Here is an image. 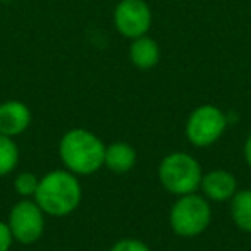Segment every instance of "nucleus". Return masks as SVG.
Returning a JSON list of instances; mask_svg holds the SVG:
<instances>
[{
  "label": "nucleus",
  "mask_w": 251,
  "mask_h": 251,
  "mask_svg": "<svg viewBox=\"0 0 251 251\" xmlns=\"http://www.w3.org/2000/svg\"><path fill=\"white\" fill-rule=\"evenodd\" d=\"M201 189L213 201H226L236 195L237 181L229 171L215 169L201 177Z\"/></svg>",
  "instance_id": "obj_9"
},
{
  "label": "nucleus",
  "mask_w": 251,
  "mask_h": 251,
  "mask_svg": "<svg viewBox=\"0 0 251 251\" xmlns=\"http://www.w3.org/2000/svg\"><path fill=\"white\" fill-rule=\"evenodd\" d=\"M59 153L67 171L90 176L103 165L105 145L88 129H71L60 140Z\"/></svg>",
  "instance_id": "obj_2"
},
{
  "label": "nucleus",
  "mask_w": 251,
  "mask_h": 251,
  "mask_svg": "<svg viewBox=\"0 0 251 251\" xmlns=\"http://www.w3.org/2000/svg\"><path fill=\"white\" fill-rule=\"evenodd\" d=\"M244 158H246V164L251 167V134L248 136L246 143H244Z\"/></svg>",
  "instance_id": "obj_17"
},
{
  "label": "nucleus",
  "mask_w": 251,
  "mask_h": 251,
  "mask_svg": "<svg viewBox=\"0 0 251 251\" xmlns=\"http://www.w3.org/2000/svg\"><path fill=\"white\" fill-rule=\"evenodd\" d=\"M19 162V150L12 138L0 134V177L11 174Z\"/></svg>",
  "instance_id": "obj_13"
},
{
  "label": "nucleus",
  "mask_w": 251,
  "mask_h": 251,
  "mask_svg": "<svg viewBox=\"0 0 251 251\" xmlns=\"http://www.w3.org/2000/svg\"><path fill=\"white\" fill-rule=\"evenodd\" d=\"M129 59L138 69H151L158 64L160 60V49L158 43L150 36H140L134 38L129 49Z\"/></svg>",
  "instance_id": "obj_10"
},
{
  "label": "nucleus",
  "mask_w": 251,
  "mask_h": 251,
  "mask_svg": "<svg viewBox=\"0 0 251 251\" xmlns=\"http://www.w3.org/2000/svg\"><path fill=\"white\" fill-rule=\"evenodd\" d=\"M31 124V110L28 105L18 100H7L0 103V134L18 136L25 133Z\"/></svg>",
  "instance_id": "obj_8"
},
{
  "label": "nucleus",
  "mask_w": 251,
  "mask_h": 251,
  "mask_svg": "<svg viewBox=\"0 0 251 251\" xmlns=\"http://www.w3.org/2000/svg\"><path fill=\"white\" fill-rule=\"evenodd\" d=\"M9 227L16 241L23 244H33L42 237L45 230V213L36 201L23 200L12 206Z\"/></svg>",
  "instance_id": "obj_6"
},
{
  "label": "nucleus",
  "mask_w": 251,
  "mask_h": 251,
  "mask_svg": "<svg viewBox=\"0 0 251 251\" xmlns=\"http://www.w3.org/2000/svg\"><path fill=\"white\" fill-rule=\"evenodd\" d=\"M212 220V210L205 198L184 195L174 203L171 210V226L177 236L193 237L201 234Z\"/></svg>",
  "instance_id": "obj_4"
},
{
  "label": "nucleus",
  "mask_w": 251,
  "mask_h": 251,
  "mask_svg": "<svg viewBox=\"0 0 251 251\" xmlns=\"http://www.w3.org/2000/svg\"><path fill=\"white\" fill-rule=\"evenodd\" d=\"M35 201L43 213L66 217L77 208L81 201V184L71 171H52L40 179Z\"/></svg>",
  "instance_id": "obj_1"
},
{
  "label": "nucleus",
  "mask_w": 251,
  "mask_h": 251,
  "mask_svg": "<svg viewBox=\"0 0 251 251\" xmlns=\"http://www.w3.org/2000/svg\"><path fill=\"white\" fill-rule=\"evenodd\" d=\"M136 164V151L131 145L124 141L112 143L110 147H105L103 165H107L115 174H126Z\"/></svg>",
  "instance_id": "obj_11"
},
{
  "label": "nucleus",
  "mask_w": 251,
  "mask_h": 251,
  "mask_svg": "<svg viewBox=\"0 0 251 251\" xmlns=\"http://www.w3.org/2000/svg\"><path fill=\"white\" fill-rule=\"evenodd\" d=\"M230 213L241 230L251 232V189L239 191L230 198Z\"/></svg>",
  "instance_id": "obj_12"
},
{
  "label": "nucleus",
  "mask_w": 251,
  "mask_h": 251,
  "mask_svg": "<svg viewBox=\"0 0 251 251\" xmlns=\"http://www.w3.org/2000/svg\"><path fill=\"white\" fill-rule=\"evenodd\" d=\"M158 177L169 193L184 196L191 195L200 188L203 174L195 157L184 151H176L162 160L158 167Z\"/></svg>",
  "instance_id": "obj_3"
},
{
  "label": "nucleus",
  "mask_w": 251,
  "mask_h": 251,
  "mask_svg": "<svg viewBox=\"0 0 251 251\" xmlns=\"http://www.w3.org/2000/svg\"><path fill=\"white\" fill-rule=\"evenodd\" d=\"M110 251H150V248L140 239H133V237H127V239H121L112 246Z\"/></svg>",
  "instance_id": "obj_15"
},
{
  "label": "nucleus",
  "mask_w": 251,
  "mask_h": 251,
  "mask_svg": "<svg viewBox=\"0 0 251 251\" xmlns=\"http://www.w3.org/2000/svg\"><path fill=\"white\" fill-rule=\"evenodd\" d=\"M40 179L35 174H29V172H23L16 177L14 181V189L18 191V195L21 196H35L36 189H38Z\"/></svg>",
  "instance_id": "obj_14"
},
{
  "label": "nucleus",
  "mask_w": 251,
  "mask_h": 251,
  "mask_svg": "<svg viewBox=\"0 0 251 251\" xmlns=\"http://www.w3.org/2000/svg\"><path fill=\"white\" fill-rule=\"evenodd\" d=\"M12 241H14V236H12L9 224L0 222V251H9Z\"/></svg>",
  "instance_id": "obj_16"
},
{
  "label": "nucleus",
  "mask_w": 251,
  "mask_h": 251,
  "mask_svg": "<svg viewBox=\"0 0 251 251\" xmlns=\"http://www.w3.org/2000/svg\"><path fill=\"white\" fill-rule=\"evenodd\" d=\"M153 14L145 0H121L114 9V25L124 38H140L151 28Z\"/></svg>",
  "instance_id": "obj_7"
},
{
  "label": "nucleus",
  "mask_w": 251,
  "mask_h": 251,
  "mask_svg": "<svg viewBox=\"0 0 251 251\" xmlns=\"http://www.w3.org/2000/svg\"><path fill=\"white\" fill-rule=\"evenodd\" d=\"M227 117L213 105H201L191 112L186 124V136L195 147H210L224 134Z\"/></svg>",
  "instance_id": "obj_5"
},
{
  "label": "nucleus",
  "mask_w": 251,
  "mask_h": 251,
  "mask_svg": "<svg viewBox=\"0 0 251 251\" xmlns=\"http://www.w3.org/2000/svg\"><path fill=\"white\" fill-rule=\"evenodd\" d=\"M2 2H5V0H0V4H2Z\"/></svg>",
  "instance_id": "obj_18"
}]
</instances>
